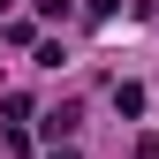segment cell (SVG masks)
Returning <instances> with one entry per match:
<instances>
[{
    "mask_svg": "<svg viewBox=\"0 0 159 159\" xmlns=\"http://www.w3.org/2000/svg\"><path fill=\"white\" fill-rule=\"evenodd\" d=\"M53 159H76V152H53Z\"/></svg>",
    "mask_w": 159,
    "mask_h": 159,
    "instance_id": "cell-1",
    "label": "cell"
}]
</instances>
